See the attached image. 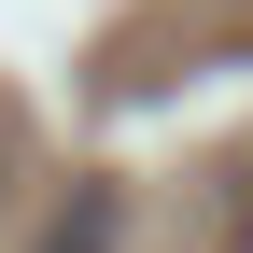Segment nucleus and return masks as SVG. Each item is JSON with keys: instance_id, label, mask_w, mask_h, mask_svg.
Wrapping results in <instances>:
<instances>
[{"instance_id": "f257e3e1", "label": "nucleus", "mask_w": 253, "mask_h": 253, "mask_svg": "<svg viewBox=\"0 0 253 253\" xmlns=\"http://www.w3.org/2000/svg\"><path fill=\"white\" fill-rule=\"evenodd\" d=\"M28 253H126V197H113V183H71V197L42 211Z\"/></svg>"}, {"instance_id": "f03ea898", "label": "nucleus", "mask_w": 253, "mask_h": 253, "mask_svg": "<svg viewBox=\"0 0 253 253\" xmlns=\"http://www.w3.org/2000/svg\"><path fill=\"white\" fill-rule=\"evenodd\" d=\"M0 183H14V126H0Z\"/></svg>"}]
</instances>
